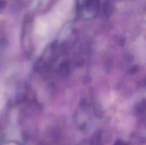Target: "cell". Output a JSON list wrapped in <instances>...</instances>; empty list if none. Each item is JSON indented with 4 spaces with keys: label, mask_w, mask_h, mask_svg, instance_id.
<instances>
[{
    "label": "cell",
    "mask_w": 146,
    "mask_h": 145,
    "mask_svg": "<svg viewBox=\"0 0 146 145\" xmlns=\"http://www.w3.org/2000/svg\"><path fill=\"white\" fill-rule=\"evenodd\" d=\"M115 145H127V144L125 143V142L122 141V140H117L116 143L115 144Z\"/></svg>",
    "instance_id": "cell-1"
}]
</instances>
